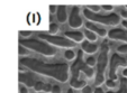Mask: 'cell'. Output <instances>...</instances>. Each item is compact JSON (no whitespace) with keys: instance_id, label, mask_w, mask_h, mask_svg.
Masks as SVG:
<instances>
[{"instance_id":"obj_3","label":"cell","mask_w":127,"mask_h":93,"mask_svg":"<svg viewBox=\"0 0 127 93\" xmlns=\"http://www.w3.org/2000/svg\"><path fill=\"white\" fill-rule=\"evenodd\" d=\"M19 45L24 46L28 50H33L38 54L46 56V57H52L56 54V48L51 46L50 44L36 38H22L19 39Z\"/></svg>"},{"instance_id":"obj_33","label":"cell","mask_w":127,"mask_h":93,"mask_svg":"<svg viewBox=\"0 0 127 93\" xmlns=\"http://www.w3.org/2000/svg\"><path fill=\"white\" fill-rule=\"evenodd\" d=\"M122 25L125 27V29L127 30V20H123V22H122Z\"/></svg>"},{"instance_id":"obj_20","label":"cell","mask_w":127,"mask_h":93,"mask_svg":"<svg viewBox=\"0 0 127 93\" xmlns=\"http://www.w3.org/2000/svg\"><path fill=\"white\" fill-rule=\"evenodd\" d=\"M43 86H44V83L43 82H41V81H36L35 83H34V90L36 91V92H42L43 91Z\"/></svg>"},{"instance_id":"obj_19","label":"cell","mask_w":127,"mask_h":93,"mask_svg":"<svg viewBox=\"0 0 127 93\" xmlns=\"http://www.w3.org/2000/svg\"><path fill=\"white\" fill-rule=\"evenodd\" d=\"M84 63H86V65H88V66L94 67V66H96V64H97V58L95 57V56H88V57L86 58V61H84Z\"/></svg>"},{"instance_id":"obj_25","label":"cell","mask_w":127,"mask_h":93,"mask_svg":"<svg viewBox=\"0 0 127 93\" xmlns=\"http://www.w3.org/2000/svg\"><path fill=\"white\" fill-rule=\"evenodd\" d=\"M19 35L22 36L23 38H28L29 36L32 35V31L31 30H20L19 31Z\"/></svg>"},{"instance_id":"obj_34","label":"cell","mask_w":127,"mask_h":93,"mask_svg":"<svg viewBox=\"0 0 127 93\" xmlns=\"http://www.w3.org/2000/svg\"><path fill=\"white\" fill-rule=\"evenodd\" d=\"M95 93H103L102 90H101V88H97L96 90H95Z\"/></svg>"},{"instance_id":"obj_7","label":"cell","mask_w":127,"mask_h":93,"mask_svg":"<svg viewBox=\"0 0 127 93\" xmlns=\"http://www.w3.org/2000/svg\"><path fill=\"white\" fill-rule=\"evenodd\" d=\"M67 22H69L70 27L73 29H79L80 27H82L83 20H82L81 15H80V8L78 6H74L72 8L70 15L67 16Z\"/></svg>"},{"instance_id":"obj_23","label":"cell","mask_w":127,"mask_h":93,"mask_svg":"<svg viewBox=\"0 0 127 93\" xmlns=\"http://www.w3.org/2000/svg\"><path fill=\"white\" fill-rule=\"evenodd\" d=\"M28 52H29V50L27 49V48H25L24 46L19 45V47H18V53H19V56H25V55H28Z\"/></svg>"},{"instance_id":"obj_14","label":"cell","mask_w":127,"mask_h":93,"mask_svg":"<svg viewBox=\"0 0 127 93\" xmlns=\"http://www.w3.org/2000/svg\"><path fill=\"white\" fill-rule=\"evenodd\" d=\"M19 81L22 82V83H25L26 85H28V88L34 86V83L36 82V81H34L32 77H29L27 74H23V73L19 74Z\"/></svg>"},{"instance_id":"obj_24","label":"cell","mask_w":127,"mask_h":93,"mask_svg":"<svg viewBox=\"0 0 127 93\" xmlns=\"http://www.w3.org/2000/svg\"><path fill=\"white\" fill-rule=\"evenodd\" d=\"M81 92L82 93H95V90H94V88H92V86H90V85H88V84H87V85L81 90Z\"/></svg>"},{"instance_id":"obj_29","label":"cell","mask_w":127,"mask_h":93,"mask_svg":"<svg viewBox=\"0 0 127 93\" xmlns=\"http://www.w3.org/2000/svg\"><path fill=\"white\" fill-rule=\"evenodd\" d=\"M100 7H101V9L106 10V11H113L114 10V6H111V5H102Z\"/></svg>"},{"instance_id":"obj_2","label":"cell","mask_w":127,"mask_h":93,"mask_svg":"<svg viewBox=\"0 0 127 93\" xmlns=\"http://www.w3.org/2000/svg\"><path fill=\"white\" fill-rule=\"evenodd\" d=\"M109 64V46L103 43L100 48V54L97 58V71L95 72V85L100 88L106 81V70Z\"/></svg>"},{"instance_id":"obj_5","label":"cell","mask_w":127,"mask_h":93,"mask_svg":"<svg viewBox=\"0 0 127 93\" xmlns=\"http://www.w3.org/2000/svg\"><path fill=\"white\" fill-rule=\"evenodd\" d=\"M38 38L41 41L45 42V43L50 44L53 47H60V48H66V49H70V48L74 47L75 44L73 42L69 41L66 37L64 36H58V35H50V34H44L41 33L38 34Z\"/></svg>"},{"instance_id":"obj_22","label":"cell","mask_w":127,"mask_h":93,"mask_svg":"<svg viewBox=\"0 0 127 93\" xmlns=\"http://www.w3.org/2000/svg\"><path fill=\"white\" fill-rule=\"evenodd\" d=\"M118 54H127V44H122L117 47Z\"/></svg>"},{"instance_id":"obj_11","label":"cell","mask_w":127,"mask_h":93,"mask_svg":"<svg viewBox=\"0 0 127 93\" xmlns=\"http://www.w3.org/2000/svg\"><path fill=\"white\" fill-rule=\"evenodd\" d=\"M81 50L83 53H87L90 56H92L94 54H96L99 50V46L95 43H90L88 41H83L81 43Z\"/></svg>"},{"instance_id":"obj_26","label":"cell","mask_w":127,"mask_h":93,"mask_svg":"<svg viewBox=\"0 0 127 93\" xmlns=\"http://www.w3.org/2000/svg\"><path fill=\"white\" fill-rule=\"evenodd\" d=\"M51 93H62V89L59 85H52V90Z\"/></svg>"},{"instance_id":"obj_32","label":"cell","mask_w":127,"mask_h":93,"mask_svg":"<svg viewBox=\"0 0 127 93\" xmlns=\"http://www.w3.org/2000/svg\"><path fill=\"white\" fill-rule=\"evenodd\" d=\"M122 75L124 79H127V67H124L122 71Z\"/></svg>"},{"instance_id":"obj_18","label":"cell","mask_w":127,"mask_h":93,"mask_svg":"<svg viewBox=\"0 0 127 93\" xmlns=\"http://www.w3.org/2000/svg\"><path fill=\"white\" fill-rule=\"evenodd\" d=\"M59 25L55 24V23H51L50 26H48V34L50 35H56L59 31Z\"/></svg>"},{"instance_id":"obj_15","label":"cell","mask_w":127,"mask_h":93,"mask_svg":"<svg viewBox=\"0 0 127 93\" xmlns=\"http://www.w3.org/2000/svg\"><path fill=\"white\" fill-rule=\"evenodd\" d=\"M83 36H84V38L88 42H90V43H95V42L98 41V36L95 33H92V31L88 30V29H86V30L83 31Z\"/></svg>"},{"instance_id":"obj_17","label":"cell","mask_w":127,"mask_h":93,"mask_svg":"<svg viewBox=\"0 0 127 93\" xmlns=\"http://www.w3.org/2000/svg\"><path fill=\"white\" fill-rule=\"evenodd\" d=\"M105 84H106V86H107L109 90H115V89H117V86H118V82L117 81H114V80H111V79H107V80H106Z\"/></svg>"},{"instance_id":"obj_12","label":"cell","mask_w":127,"mask_h":93,"mask_svg":"<svg viewBox=\"0 0 127 93\" xmlns=\"http://www.w3.org/2000/svg\"><path fill=\"white\" fill-rule=\"evenodd\" d=\"M56 18H58V22L61 23V24H64L65 22H67V11L65 6H58V8H56Z\"/></svg>"},{"instance_id":"obj_31","label":"cell","mask_w":127,"mask_h":93,"mask_svg":"<svg viewBox=\"0 0 127 93\" xmlns=\"http://www.w3.org/2000/svg\"><path fill=\"white\" fill-rule=\"evenodd\" d=\"M56 8H58V6H55V5H50V6H48V9H50L51 14H55V12H56Z\"/></svg>"},{"instance_id":"obj_21","label":"cell","mask_w":127,"mask_h":93,"mask_svg":"<svg viewBox=\"0 0 127 93\" xmlns=\"http://www.w3.org/2000/svg\"><path fill=\"white\" fill-rule=\"evenodd\" d=\"M100 6L98 5H89V6H86V9L90 10L91 12H96V14H98L99 11H100Z\"/></svg>"},{"instance_id":"obj_30","label":"cell","mask_w":127,"mask_h":93,"mask_svg":"<svg viewBox=\"0 0 127 93\" xmlns=\"http://www.w3.org/2000/svg\"><path fill=\"white\" fill-rule=\"evenodd\" d=\"M19 93H29L28 88L25 86V85H23V84H20L19 85Z\"/></svg>"},{"instance_id":"obj_4","label":"cell","mask_w":127,"mask_h":93,"mask_svg":"<svg viewBox=\"0 0 127 93\" xmlns=\"http://www.w3.org/2000/svg\"><path fill=\"white\" fill-rule=\"evenodd\" d=\"M83 16L84 18L88 19V22L94 23V24H101L105 26H111L115 27L122 23V19L118 14L111 12L108 15H101V14H96V12H91L88 9H83Z\"/></svg>"},{"instance_id":"obj_16","label":"cell","mask_w":127,"mask_h":93,"mask_svg":"<svg viewBox=\"0 0 127 93\" xmlns=\"http://www.w3.org/2000/svg\"><path fill=\"white\" fill-rule=\"evenodd\" d=\"M75 57H77V54H75V52L72 49V48H70V49H66L64 52V58L66 61H69V62L75 60Z\"/></svg>"},{"instance_id":"obj_13","label":"cell","mask_w":127,"mask_h":93,"mask_svg":"<svg viewBox=\"0 0 127 93\" xmlns=\"http://www.w3.org/2000/svg\"><path fill=\"white\" fill-rule=\"evenodd\" d=\"M87 85V82L84 80H77V81H70V86L73 90H82Z\"/></svg>"},{"instance_id":"obj_1","label":"cell","mask_w":127,"mask_h":93,"mask_svg":"<svg viewBox=\"0 0 127 93\" xmlns=\"http://www.w3.org/2000/svg\"><path fill=\"white\" fill-rule=\"evenodd\" d=\"M19 63L34 73L51 77L61 83H65L70 79V66L66 63H45L31 57L22 58Z\"/></svg>"},{"instance_id":"obj_6","label":"cell","mask_w":127,"mask_h":93,"mask_svg":"<svg viewBox=\"0 0 127 93\" xmlns=\"http://www.w3.org/2000/svg\"><path fill=\"white\" fill-rule=\"evenodd\" d=\"M109 79L117 81L118 80V75H117V71L119 67H127V58L120 56L118 53L111 55L110 61H109Z\"/></svg>"},{"instance_id":"obj_27","label":"cell","mask_w":127,"mask_h":93,"mask_svg":"<svg viewBox=\"0 0 127 93\" xmlns=\"http://www.w3.org/2000/svg\"><path fill=\"white\" fill-rule=\"evenodd\" d=\"M119 17H120V19H124V20H127V9L125 8V9H122L119 12Z\"/></svg>"},{"instance_id":"obj_9","label":"cell","mask_w":127,"mask_h":93,"mask_svg":"<svg viewBox=\"0 0 127 93\" xmlns=\"http://www.w3.org/2000/svg\"><path fill=\"white\" fill-rule=\"evenodd\" d=\"M86 28L88 29V30H90V31H92V33H95L97 36H100V37H107V34H108V31H107V29H105V28H102V27H100V26H98L97 24H94V23H90V22H87L86 23Z\"/></svg>"},{"instance_id":"obj_35","label":"cell","mask_w":127,"mask_h":93,"mask_svg":"<svg viewBox=\"0 0 127 93\" xmlns=\"http://www.w3.org/2000/svg\"><path fill=\"white\" fill-rule=\"evenodd\" d=\"M67 93H73V91H72V90H69V91H67Z\"/></svg>"},{"instance_id":"obj_28","label":"cell","mask_w":127,"mask_h":93,"mask_svg":"<svg viewBox=\"0 0 127 93\" xmlns=\"http://www.w3.org/2000/svg\"><path fill=\"white\" fill-rule=\"evenodd\" d=\"M51 90H52V85L51 84H48V83H44V86H43V91L42 92H45V93H50L51 92Z\"/></svg>"},{"instance_id":"obj_8","label":"cell","mask_w":127,"mask_h":93,"mask_svg":"<svg viewBox=\"0 0 127 93\" xmlns=\"http://www.w3.org/2000/svg\"><path fill=\"white\" fill-rule=\"evenodd\" d=\"M107 37L109 39L117 42H122L123 44H127V30L125 28H113L108 31Z\"/></svg>"},{"instance_id":"obj_10","label":"cell","mask_w":127,"mask_h":93,"mask_svg":"<svg viewBox=\"0 0 127 93\" xmlns=\"http://www.w3.org/2000/svg\"><path fill=\"white\" fill-rule=\"evenodd\" d=\"M64 37H66L69 41L73 42V43H82L84 41V36L83 33L78 30H69L64 33Z\"/></svg>"}]
</instances>
